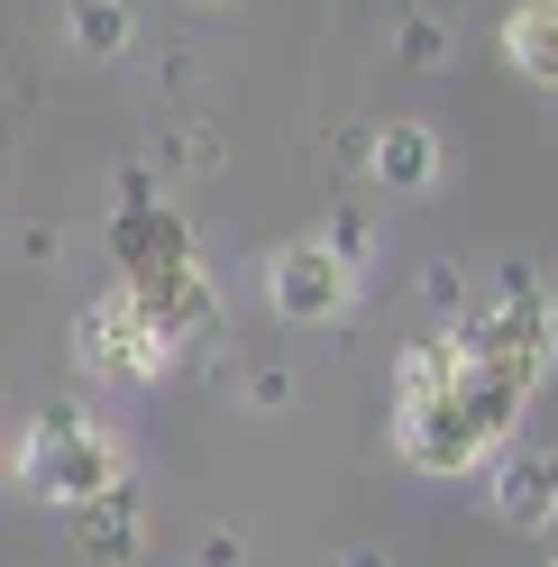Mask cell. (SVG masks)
<instances>
[{"instance_id":"1","label":"cell","mask_w":558,"mask_h":567,"mask_svg":"<svg viewBox=\"0 0 558 567\" xmlns=\"http://www.w3.org/2000/svg\"><path fill=\"white\" fill-rule=\"evenodd\" d=\"M549 330H558V293L531 275V266H504L495 293L467 302L458 321H448V339H458L467 367H513L521 384H549Z\"/></svg>"},{"instance_id":"2","label":"cell","mask_w":558,"mask_h":567,"mask_svg":"<svg viewBox=\"0 0 558 567\" xmlns=\"http://www.w3.org/2000/svg\"><path fill=\"white\" fill-rule=\"evenodd\" d=\"M19 476H28V494H38V504L83 513L92 494H111V485L128 476V457H120V440L101 431V421H83L74 403H64V412H46L38 431H28V449H19Z\"/></svg>"},{"instance_id":"3","label":"cell","mask_w":558,"mask_h":567,"mask_svg":"<svg viewBox=\"0 0 558 567\" xmlns=\"http://www.w3.org/2000/svg\"><path fill=\"white\" fill-rule=\"evenodd\" d=\"M266 302H275V321H293V330H330L339 311L358 302V266H339L330 238H285L266 257Z\"/></svg>"},{"instance_id":"4","label":"cell","mask_w":558,"mask_h":567,"mask_svg":"<svg viewBox=\"0 0 558 567\" xmlns=\"http://www.w3.org/2000/svg\"><path fill=\"white\" fill-rule=\"evenodd\" d=\"M165 358H174V348H165L147 321H137V311H128V293H120V284H111L101 302H83V311H74V367H83V375H111V384H156V375H165Z\"/></svg>"},{"instance_id":"5","label":"cell","mask_w":558,"mask_h":567,"mask_svg":"<svg viewBox=\"0 0 558 567\" xmlns=\"http://www.w3.org/2000/svg\"><path fill=\"white\" fill-rule=\"evenodd\" d=\"M120 293H128V311H137V321H147L165 348L211 339V321H220V284H211V266H202V257H174V266H147V275H120Z\"/></svg>"},{"instance_id":"6","label":"cell","mask_w":558,"mask_h":567,"mask_svg":"<svg viewBox=\"0 0 558 567\" xmlns=\"http://www.w3.org/2000/svg\"><path fill=\"white\" fill-rule=\"evenodd\" d=\"M394 440H403V467H422V476H476V467H495V457H504V440L485 431V421H476L458 394L403 412Z\"/></svg>"},{"instance_id":"7","label":"cell","mask_w":558,"mask_h":567,"mask_svg":"<svg viewBox=\"0 0 558 567\" xmlns=\"http://www.w3.org/2000/svg\"><path fill=\"white\" fill-rule=\"evenodd\" d=\"M485 504L504 530H549L558 522V449H504L485 476Z\"/></svg>"},{"instance_id":"8","label":"cell","mask_w":558,"mask_h":567,"mask_svg":"<svg viewBox=\"0 0 558 567\" xmlns=\"http://www.w3.org/2000/svg\"><path fill=\"white\" fill-rule=\"evenodd\" d=\"M174 257H193V220L165 193L156 202H111V266L120 275H147V266H174Z\"/></svg>"},{"instance_id":"9","label":"cell","mask_w":558,"mask_h":567,"mask_svg":"<svg viewBox=\"0 0 558 567\" xmlns=\"http://www.w3.org/2000/svg\"><path fill=\"white\" fill-rule=\"evenodd\" d=\"M74 540H83V558H92V567H128V558H137V540H147V485L120 476L111 494H92V504L74 513Z\"/></svg>"},{"instance_id":"10","label":"cell","mask_w":558,"mask_h":567,"mask_svg":"<svg viewBox=\"0 0 558 567\" xmlns=\"http://www.w3.org/2000/svg\"><path fill=\"white\" fill-rule=\"evenodd\" d=\"M366 174H375V193H403V202H422L440 184V137L431 120H385L366 137Z\"/></svg>"},{"instance_id":"11","label":"cell","mask_w":558,"mask_h":567,"mask_svg":"<svg viewBox=\"0 0 558 567\" xmlns=\"http://www.w3.org/2000/svg\"><path fill=\"white\" fill-rule=\"evenodd\" d=\"M504 55H513V74H521V83L558 92V0H513V19H504Z\"/></svg>"},{"instance_id":"12","label":"cell","mask_w":558,"mask_h":567,"mask_svg":"<svg viewBox=\"0 0 558 567\" xmlns=\"http://www.w3.org/2000/svg\"><path fill=\"white\" fill-rule=\"evenodd\" d=\"M458 367H467V358H458V339H448V330H440V339H412L403 358H394V403H403V412L440 403L448 384H458Z\"/></svg>"},{"instance_id":"13","label":"cell","mask_w":558,"mask_h":567,"mask_svg":"<svg viewBox=\"0 0 558 567\" xmlns=\"http://www.w3.org/2000/svg\"><path fill=\"white\" fill-rule=\"evenodd\" d=\"M64 38H74L92 64H120L128 38H137V19H128V0H64Z\"/></svg>"},{"instance_id":"14","label":"cell","mask_w":558,"mask_h":567,"mask_svg":"<svg viewBox=\"0 0 558 567\" xmlns=\"http://www.w3.org/2000/svg\"><path fill=\"white\" fill-rule=\"evenodd\" d=\"M394 55L412 64V74H440V64L458 55V47H448V19H431V10H412V19L394 28Z\"/></svg>"},{"instance_id":"15","label":"cell","mask_w":558,"mask_h":567,"mask_svg":"<svg viewBox=\"0 0 558 567\" xmlns=\"http://www.w3.org/2000/svg\"><path fill=\"white\" fill-rule=\"evenodd\" d=\"M321 238H330V257H339V266H366V257H375V220H366L358 202H348V210H339V220H330Z\"/></svg>"},{"instance_id":"16","label":"cell","mask_w":558,"mask_h":567,"mask_svg":"<svg viewBox=\"0 0 558 567\" xmlns=\"http://www.w3.org/2000/svg\"><path fill=\"white\" fill-rule=\"evenodd\" d=\"M422 302L458 321V311H467V275H458V266H431V275H422Z\"/></svg>"},{"instance_id":"17","label":"cell","mask_w":558,"mask_h":567,"mask_svg":"<svg viewBox=\"0 0 558 567\" xmlns=\"http://www.w3.org/2000/svg\"><path fill=\"white\" fill-rule=\"evenodd\" d=\"M193 567H248V540H238L229 522H211V530H202V549H193Z\"/></svg>"},{"instance_id":"18","label":"cell","mask_w":558,"mask_h":567,"mask_svg":"<svg viewBox=\"0 0 558 567\" xmlns=\"http://www.w3.org/2000/svg\"><path fill=\"white\" fill-rule=\"evenodd\" d=\"M248 403H257V412H285V403H293V375H285V367H257V375H248Z\"/></svg>"},{"instance_id":"19","label":"cell","mask_w":558,"mask_h":567,"mask_svg":"<svg viewBox=\"0 0 558 567\" xmlns=\"http://www.w3.org/2000/svg\"><path fill=\"white\" fill-rule=\"evenodd\" d=\"M339 567H385V549H348V558H339Z\"/></svg>"},{"instance_id":"20","label":"cell","mask_w":558,"mask_h":567,"mask_svg":"<svg viewBox=\"0 0 558 567\" xmlns=\"http://www.w3.org/2000/svg\"><path fill=\"white\" fill-rule=\"evenodd\" d=\"M549 567H558V549H549Z\"/></svg>"},{"instance_id":"21","label":"cell","mask_w":558,"mask_h":567,"mask_svg":"<svg viewBox=\"0 0 558 567\" xmlns=\"http://www.w3.org/2000/svg\"><path fill=\"white\" fill-rule=\"evenodd\" d=\"M202 10H211V0H202Z\"/></svg>"}]
</instances>
